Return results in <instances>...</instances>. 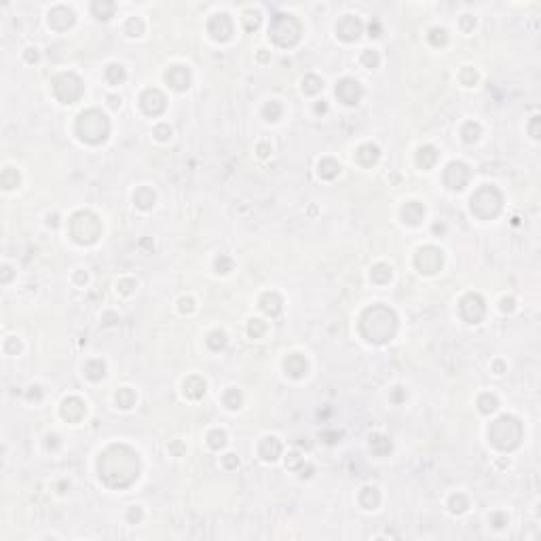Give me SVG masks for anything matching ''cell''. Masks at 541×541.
Masks as SVG:
<instances>
[{"instance_id":"1","label":"cell","mask_w":541,"mask_h":541,"mask_svg":"<svg viewBox=\"0 0 541 541\" xmlns=\"http://www.w3.org/2000/svg\"><path fill=\"white\" fill-rule=\"evenodd\" d=\"M116 471H121L123 486L131 484V482L138 478V457L125 446L108 448L104 457L99 459V476L110 486H114V482H116Z\"/></svg>"},{"instance_id":"2","label":"cell","mask_w":541,"mask_h":541,"mask_svg":"<svg viewBox=\"0 0 541 541\" xmlns=\"http://www.w3.org/2000/svg\"><path fill=\"white\" fill-rule=\"evenodd\" d=\"M366 321H374V326L370 323L368 326H362L364 334L368 336V340H374V343H383L393 336L395 332V315L391 313L385 307H374V309H368L364 315Z\"/></svg>"},{"instance_id":"3","label":"cell","mask_w":541,"mask_h":541,"mask_svg":"<svg viewBox=\"0 0 541 541\" xmlns=\"http://www.w3.org/2000/svg\"><path fill=\"white\" fill-rule=\"evenodd\" d=\"M77 129H78L82 140H87V142H99V140H104L106 133H108V121H106V116L102 112L89 110V112L80 114Z\"/></svg>"},{"instance_id":"4","label":"cell","mask_w":541,"mask_h":541,"mask_svg":"<svg viewBox=\"0 0 541 541\" xmlns=\"http://www.w3.org/2000/svg\"><path fill=\"white\" fill-rule=\"evenodd\" d=\"M520 423L512 419V417H503L495 421V425L490 427V440L499 446V448H514L520 442Z\"/></svg>"},{"instance_id":"5","label":"cell","mask_w":541,"mask_h":541,"mask_svg":"<svg viewBox=\"0 0 541 541\" xmlns=\"http://www.w3.org/2000/svg\"><path fill=\"white\" fill-rule=\"evenodd\" d=\"M501 207V197L495 188L484 186L480 188L476 195L471 197V212H476L482 218H488V216H495Z\"/></svg>"},{"instance_id":"6","label":"cell","mask_w":541,"mask_h":541,"mask_svg":"<svg viewBox=\"0 0 541 541\" xmlns=\"http://www.w3.org/2000/svg\"><path fill=\"white\" fill-rule=\"evenodd\" d=\"M99 231H102V227H99L95 216H91V214H77L74 216L72 235L78 243H91V241H95L99 237Z\"/></svg>"},{"instance_id":"7","label":"cell","mask_w":541,"mask_h":541,"mask_svg":"<svg viewBox=\"0 0 541 541\" xmlns=\"http://www.w3.org/2000/svg\"><path fill=\"white\" fill-rule=\"evenodd\" d=\"M273 38L277 40L279 45H294L298 40V34H301V28H298V21L292 19L290 15H277L273 19V28H271Z\"/></svg>"},{"instance_id":"8","label":"cell","mask_w":541,"mask_h":541,"mask_svg":"<svg viewBox=\"0 0 541 541\" xmlns=\"http://www.w3.org/2000/svg\"><path fill=\"white\" fill-rule=\"evenodd\" d=\"M53 89H55L57 97H60L62 102H66V104H72L74 99H78L80 91H82L78 78L72 77V74H62V77H57L53 80Z\"/></svg>"},{"instance_id":"9","label":"cell","mask_w":541,"mask_h":541,"mask_svg":"<svg viewBox=\"0 0 541 541\" xmlns=\"http://www.w3.org/2000/svg\"><path fill=\"white\" fill-rule=\"evenodd\" d=\"M417 266L423 273H436L442 266V254L436 247H425L421 249L417 256Z\"/></svg>"},{"instance_id":"10","label":"cell","mask_w":541,"mask_h":541,"mask_svg":"<svg viewBox=\"0 0 541 541\" xmlns=\"http://www.w3.org/2000/svg\"><path fill=\"white\" fill-rule=\"evenodd\" d=\"M461 313L467 321H473V323L480 321V317L484 315V303H482V298L476 296V294H469L467 298H463Z\"/></svg>"},{"instance_id":"11","label":"cell","mask_w":541,"mask_h":541,"mask_svg":"<svg viewBox=\"0 0 541 541\" xmlns=\"http://www.w3.org/2000/svg\"><path fill=\"white\" fill-rule=\"evenodd\" d=\"M444 180H446V184L451 186V188H463L465 184H467V180H469V171L467 167H465L463 163H451L448 165V169L444 173Z\"/></svg>"},{"instance_id":"12","label":"cell","mask_w":541,"mask_h":541,"mask_svg":"<svg viewBox=\"0 0 541 541\" xmlns=\"http://www.w3.org/2000/svg\"><path fill=\"white\" fill-rule=\"evenodd\" d=\"M336 95L343 99L345 104H357V99L362 97V89L360 85H357L355 80H343V82H338V87H336Z\"/></svg>"},{"instance_id":"13","label":"cell","mask_w":541,"mask_h":541,"mask_svg":"<svg viewBox=\"0 0 541 541\" xmlns=\"http://www.w3.org/2000/svg\"><path fill=\"white\" fill-rule=\"evenodd\" d=\"M232 32V26H231V19L227 15H216L210 23V34L216 38V40H227Z\"/></svg>"},{"instance_id":"14","label":"cell","mask_w":541,"mask_h":541,"mask_svg":"<svg viewBox=\"0 0 541 541\" xmlns=\"http://www.w3.org/2000/svg\"><path fill=\"white\" fill-rule=\"evenodd\" d=\"M142 106L148 114H159L163 108H165V97L155 89H148L146 93L142 95Z\"/></svg>"},{"instance_id":"15","label":"cell","mask_w":541,"mask_h":541,"mask_svg":"<svg viewBox=\"0 0 541 541\" xmlns=\"http://www.w3.org/2000/svg\"><path fill=\"white\" fill-rule=\"evenodd\" d=\"M338 34H340V38H345V40H353V38H357L360 36V32H362V23L357 21L355 17H345L343 21L338 23Z\"/></svg>"},{"instance_id":"16","label":"cell","mask_w":541,"mask_h":541,"mask_svg":"<svg viewBox=\"0 0 541 541\" xmlns=\"http://www.w3.org/2000/svg\"><path fill=\"white\" fill-rule=\"evenodd\" d=\"M167 80L171 82L173 89H186L188 82H190V77H188V70L182 68V66H173V68L167 72Z\"/></svg>"},{"instance_id":"17","label":"cell","mask_w":541,"mask_h":541,"mask_svg":"<svg viewBox=\"0 0 541 541\" xmlns=\"http://www.w3.org/2000/svg\"><path fill=\"white\" fill-rule=\"evenodd\" d=\"M279 453H281V444L277 442L275 438H266L264 442H262V446H260V455L264 457L266 461H273V459H277V457H279Z\"/></svg>"},{"instance_id":"18","label":"cell","mask_w":541,"mask_h":541,"mask_svg":"<svg viewBox=\"0 0 541 541\" xmlns=\"http://www.w3.org/2000/svg\"><path fill=\"white\" fill-rule=\"evenodd\" d=\"M357 161H360L362 165H372L374 161L379 159V148L377 146H372V144H366L362 146L360 151H357Z\"/></svg>"},{"instance_id":"19","label":"cell","mask_w":541,"mask_h":541,"mask_svg":"<svg viewBox=\"0 0 541 541\" xmlns=\"http://www.w3.org/2000/svg\"><path fill=\"white\" fill-rule=\"evenodd\" d=\"M203 391H205V383L199 377H193L184 383V393L188 397H199V395H203Z\"/></svg>"},{"instance_id":"20","label":"cell","mask_w":541,"mask_h":541,"mask_svg":"<svg viewBox=\"0 0 541 541\" xmlns=\"http://www.w3.org/2000/svg\"><path fill=\"white\" fill-rule=\"evenodd\" d=\"M286 370L292 374V377H301L307 370V362L301 355H292V357H288V362H286Z\"/></svg>"},{"instance_id":"21","label":"cell","mask_w":541,"mask_h":541,"mask_svg":"<svg viewBox=\"0 0 541 541\" xmlns=\"http://www.w3.org/2000/svg\"><path fill=\"white\" fill-rule=\"evenodd\" d=\"M423 218V207L419 203H408L404 207V220L410 224H417Z\"/></svg>"},{"instance_id":"22","label":"cell","mask_w":541,"mask_h":541,"mask_svg":"<svg viewBox=\"0 0 541 541\" xmlns=\"http://www.w3.org/2000/svg\"><path fill=\"white\" fill-rule=\"evenodd\" d=\"M436 159H438V155H436V151L431 146H425V148H421V151H419V165H421L423 169L431 167V165L436 163Z\"/></svg>"},{"instance_id":"23","label":"cell","mask_w":541,"mask_h":541,"mask_svg":"<svg viewBox=\"0 0 541 541\" xmlns=\"http://www.w3.org/2000/svg\"><path fill=\"white\" fill-rule=\"evenodd\" d=\"M262 309L266 313H271V315H277L279 309H281V301H279V296L277 294H266L262 298Z\"/></svg>"},{"instance_id":"24","label":"cell","mask_w":541,"mask_h":541,"mask_svg":"<svg viewBox=\"0 0 541 541\" xmlns=\"http://www.w3.org/2000/svg\"><path fill=\"white\" fill-rule=\"evenodd\" d=\"M133 199H136V203L140 207H144V210H146V207H151L155 203V193H153L151 188H140Z\"/></svg>"},{"instance_id":"25","label":"cell","mask_w":541,"mask_h":541,"mask_svg":"<svg viewBox=\"0 0 541 541\" xmlns=\"http://www.w3.org/2000/svg\"><path fill=\"white\" fill-rule=\"evenodd\" d=\"M370 446H372V451L377 453V455H385V453L391 451V442H389L387 438H383V436H374Z\"/></svg>"},{"instance_id":"26","label":"cell","mask_w":541,"mask_h":541,"mask_svg":"<svg viewBox=\"0 0 541 541\" xmlns=\"http://www.w3.org/2000/svg\"><path fill=\"white\" fill-rule=\"evenodd\" d=\"M319 173H321L323 178H334L336 173H338V165L334 161H330V159L328 161H321L319 163Z\"/></svg>"},{"instance_id":"27","label":"cell","mask_w":541,"mask_h":541,"mask_svg":"<svg viewBox=\"0 0 541 541\" xmlns=\"http://www.w3.org/2000/svg\"><path fill=\"white\" fill-rule=\"evenodd\" d=\"M362 503L368 507H377V503H379V493L374 488H364V493H362Z\"/></svg>"},{"instance_id":"28","label":"cell","mask_w":541,"mask_h":541,"mask_svg":"<svg viewBox=\"0 0 541 541\" xmlns=\"http://www.w3.org/2000/svg\"><path fill=\"white\" fill-rule=\"evenodd\" d=\"M85 370H87L89 379H102L104 377V364L102 362H89Z\"/></svg>"},{"instance_id":"29","label":"cell","mask_w":541,"mask_h":541,"mask_svg":"<svg viewBox=\"0 0 541 541\" xmlns=\"http://www.w3.org/2000/svg\"><path fill=\"white\" fill-rule=\"evenodd\" d=\"M303 89H305V93H317L321 89V80L317 77H307L303 80Z\"/></svg>"},{"instance_id":"30","label":"cell","mask_w":541,"mask_h":541,"mask_svg":"<svg viewBox=\"0 0 541 541\" xmlns=\"http://www.w3.org/2000/svg\"><path fill=\"white\" fill-rule=\"evenodd\" d=\"M372 279H374V281H379V284H383V281H389V279H391V271L387 269V266L379 264L377 269L372 271Z\"/></svg>"},{"instance_id":"31","label":"cell","mask_w":541,"mask_h":541,"mask_svg":"<svg viewBox=\"0 0 541 541\" xmlns=\"http://www.w3.org/2000/svg\"><path fill=\"white\" fill-rule=\"evenodd\" d=\"M106 77H108L110 82H121L125 78V72H123L121 66H110V68L106 70Z\"/></svg>"},{"instance_id":"32","label":"cell","mask_w":541,"mask_h":541,"mask_svg":"<svg viewBox=\"0 0 541 541\" xmlns=\"http://www.w3.org/2000/svg\"><path fill=\"white\" fill-rule=\"evenodd\" d=\"M497 408V399L493 395H482L480 397V410L482 412H493Z\"/></svg>"},{"instance_id":"33","label":"cell","mask_w":541,"mask_h":541,"mask_svg":"<svg viewBox=\"0 0 541 541\" xmlns=\"http://www.w3.org/2000/svg\"><path fill=\"white\" fill-rule=\"evenodd\" d=\"M112 9H114V6H112L110 2H106V4H99V2H95V4H93V11L97 13V17H99V19H108V17H110Z\"/></svg>"},{"instance_id":"34","label":"cell","mask_w":541,"mask_h":541,"mask_svg":"<svg viewBox=\"0 0 541 541\" xmlns=\"http://www.w3.org/2000/svg\"><path fill=\"white\" fill-rule=\"evenodd\" d=\"M116 402H119L123 408H129V406L133 404V393H131L129 389H123V391L116 393Z\"/></svg>"},{"instance_id":"35","label":"cell","mask_w":541,"mask_h":541,"mask_svg":"<svg viewBox=\"0 0 541 541\" xmlns=\"http://www.w3.org/2000/svg\"><path fill=\"white\" fill-rule=\"evenodd\" d=\"M17 182H19L17 171H13V169H6V171H4V176H2V184H4V188L17 186Z\"/></svg>"},{"instance_id":"36","label":"cell","mask_w":541,"mask_h":541,"mask_svg":"<svg viewBox=\"0 0 541 541\" xmlns=\"http://www.w3.org/2000/svg\"><path fill=\"white\" fill-rule=\"evenodd\" d=\"M224 442H227V436H224L222 431H212L210 434V446L212 448H220V446H224Z\"/></svg>"},{"instance_id":"37","label":"cell","mask_w":541,"mask_h":541,"mask_svg":"<svg viewBox=\"0 0 541 541\" xmlns=\"http://www.w3.org/2000/svg\"><path fill=\"white\" fill-rule=\"evenodd\" d=\"M207 343H210V347H212V349H222V347H224V343H227V338H224L222 332H214V334L210 336V340H207Z\"/></svg>"},{"instance_id":"38","label":"cell","mask_w":541,"mask_h":541,"mask_svg":"<svg viewBox=\"0 0 541 541\" xmlns=\"http://www.w3.org/2000/svg\"><path fill=\"white\" fill-rule=\"evenodd\" d=\"M264 114L269 116V121H277V116L281 114V106H279V104H275V102H271L269 106L264 108Z\"/></svg>"},{"instance_id":"39","label":"cell","mask_w":541,"mask_h":541,"mask_svg":"<svg viewBox=\"0 0 541 541\" xmlns=\"http://www.w3.org/2000/svg\"><path fill=\"white\" fill-rule=\"evenodd\" d=\"M224 402H227L229 408H239V404H241V395L237 393V391H229L227 397H224Z\"/></svg>"},{"instance_id":"40","label":"cell","mask_w":541,"mask_h":541,"mask_svg":"<svg viewBox=\"0 0 541 541\" xmlns=\"http://www.w3.org/2000/svg\"><path fill=\"white\" fill-rule=\"evenodd\" d=\"M463 133H465V140H467V142H471V140H476V138H478L480 127H478V125H471V123H469L467 127H465V131H463Z\"/></svg>"},{"instance_id":"41","label":"cell","mask_w":541,"mask_h":541,"mask_svg":"<svg viewBox=\"0 0 541 541\" xmlns=\"http://www.w3.org/2000/svg\"><path fill=\"white\" fill-rule=\"evenodd\" d=\"M364 62H366V64H368L370 68H372V66H377V64H379V55L374 53V51H366V53H364Z\"/></svg>"},{"instance_id":"42","label":"cell","mask_w":541,"mask_h":541,"mask_svg":"<svg viewBox=\"0 0 541 541\" xmlns=\"http://www.w3.org/2000/svg\"><path fill=\"white\" fill-rule=\"evenodd\" d=\"M451 505H453L455 512H457V505H461L459 512H463V510H465V499H463V497H453V499H451Z\"/></svg>"},{"instance_id":"43","label":"cell","mask_w":541,"mask_h":541,"mask_svg":"<svg viewBox=\"0 0 541 541\" xmlns=\"http://www.w3.org/2000/svg\"><path fill=\"white\" fill-rule=\"evenodd\" d=\"M216 269H218V271L222 269V273H227L231 269V260H227V258H220V260L216 262Z\"/></svg>"},{"instance_id":"44","label":"cell","mask_w":541,"mask_h":541,"mask_svg":"<svg viewBox=\"0 0 541 541\" xmlns=\"http://www.w3.org/2000/svg\"><path fill=\"white\" fill-rule=\"evenodd\" d=\"M262 330H264L262 323H258V319H254V323L249 326V334H258V332H262Z\"/></svg>"},{"instance_id":"45","label":"cell","mask_w":541,"mask_h":541,"mask_svg":"<svg viewBox=\"0 0 541 541\" xmlns=\"http://www.w3.org/2000/svg\"><path fill=\"white\" fill-rule=\"evenodd\" d=\"M224 465H227V467H232V465H237V457H235V455H227V459H224Z\"/></svg>"},{"instance_id":"46","label":"cell","mask_w":541,"mask_h":541,"mask_svg":"<svg viewBox=\"0 0 541 541\" xmlns=\"http://www.w3.org/2000/svg\"><path fill=\"white\" fill-rule=\"evenodd\" d=\"M167 136H169V129L167 127H159V129H156V138H159V140H165Z\"/></svg>"},{"instance_id":"47","label":"cell","mask_w":541,"mask_h":541,"mask_svg":"<svg viewBox=\"0 0 541 541\" xmlns=\"http://www.w3.org/2000/svg\"><path fill=\"white\" fill-rule=\"evenodd\" d=\"M298 463H303V459H301V457H298V455L294 453V455H292V459H290V463H288V465H290V467H296Z\"/></svg>"},{"instance_id":"48","label":"cell","mask_w":541,"mask_h":541,"mask_svg":"<svg viewBox=\"0 0 541 541\" xmlns=\"http://www.w3.org/2000/svg\"><path fill=\"white\" fill-rule=\"evenodd\" d=\"M503 309H512V301H503Z\"/></svg>"}]
</instances>
